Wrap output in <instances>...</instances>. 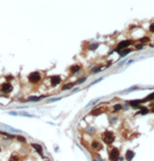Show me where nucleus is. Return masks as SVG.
<instances>
[{
	"mask_svg": "<svg viewBox=\"0 0 154 161\" xmlns=\"http://www.w3.org/2000/svg\"><path fill=\"white\" fill-rule=\"evenodd\" d=\"M102 140H104V142L107 143V144H112V143L114 142V140H115L114 134L110 131H106L104 133V135H102Z\"/></svg>",
	"mask_w": 154,
	"mask_h": 161,
	"instance_id": "f257e3e1",
	"label": "nucleus"
},
{
	"mask_svg": "<svg viewBox=\"0 0 154 161\" xmlns=\"http://www.w3.org/2000/svg\"><path fill=\"white\" fill-rule=\"evenodd\" d=\"M132 43H133V41L131 40V39H126V40H123L120 41V42L117 44L116 48H115V52H118V51H121V50H124V48H128L129 46H130Z\"/></svg>",
	"mask_w": 154,
	"mask_h": 161,
	"instance_id": "f03ea898",
	"label": "nucleus"
},
{
	"mask_svg": "<svg viewBox=\"0 0 154 161\" xmlns=\"http://www.w3.org/2000/svg\"><path fill=\"white\" fill-rule=\"evenodd\" d=\"M28 79L31 83H38L41 80V75L39 72H32L31 74L29 75Z\"/></svg>",
	"mask_w": 154,
	"mask_h": 161,
	"instance_id": "7ed1b4c3",
	"label": "nucleus"
},
{
	"mask_svg": "<svg viewBox=\"0 0 154 161\" xmlns=\"http://www.w3.org/2000/svg\"><path fill=\"white\" fill-rule=\"evenodd\" d=\"M109 158H110V160L111 161H118V159H119V151H118V148H116V147L112 148L111 152H110V154H109Z\"/></svg>",
	"mask_w": 154,
	"mask_h": 161,
	"instance_id": "20e7f679",
	"label": "nucleus"
},
{
	"mask_svg": "<svg viewBox=\"0 0 154 161\" xmlns=\"http://www.w3.org/2000/svg\"><path fill=\"white\" fill-rule=\"evenodd\" d=\"M0 90H1L2 93H10L13 90V86L10 82H5V83H2L0 85Z\"/></svg>",
	"mask_w": 154,
	"mask_h": 161,
	"instance_id": "39448f33",
	"label": "nucleus"
},
{
	"mask_svg": "<svg viewBox=\"0 0 154 161\" xmlns=\"http://www.w3.org/2000/svg\"><path fill=\"white\" fill-rule=\"evenodd\" d=\"M50 79H51V84H52V86H56V85H58L60 83V81H61V77L58 76V75L52 76Z\"/></svg>",
	"mask_w": 154,
	"mask_h": 161,
	"instance_id": "423d86ee",
	"label": "nucleus"
},
{
	"mask_svg": "<svg viewBox=\"0 0 154 161\" xmlns=\"http://www.w3.org/2000/svg\"><path fill=\"white\" fill-rule=\"evenodd\" d=\"M70 72L72 73V74H75V73H77V72H79L80 71V65L79 64H73V65H71L70 66Z\"/></svg>",
	"mask_w": 154,
	"mask_h": 161,
	"instance_id": "0eeeda50",
	"label": "nucleus"
},
{
	"mask_svg": "<svg viewBox=\"0 0 154 161\" xmlns=\"http://www.w3.org/2000/svg\"><path fill=\"white\" fill-rule=\"evenodd\" d=\"M128 103L133 107H139V104L144 103V102H143V100H131V101H129Z\"/></svg>",
	"mask_w": 154,
	"mask_h": 161,
	"instance_id": "6e6552de",
	"label": "nucleus"
},
{
	"mask_svg": "<svg viewBox=\"0 0 154 161\" xmlns=\"http://www.w3.org/2000/svg\"><path fill=\"white\" fill-rule=\"evenodd\" d=\"M132 52V50L131 48H124V50H121V51H118V53L119 54V56L120 57H124V56H127V55H129Z\"/></svg>",
	"mask_w": 154,
	"mask_h": 161,
	"instance_id": "1a4fd4ad",
	"label": "nucleus"
},
{
	"mask_svg": "<svg viewBox=\"0 0 154 161\" xmlns=\"http://www.w3.org/2000/svg\"><path fill=\"white\" fill-rule=\"evenodd\" d=\"M133 158H134V152H132V151H128V152L126 153V159L128 161H131Z\"/></svg>",
	"mask_w": 154,
	"mask_h": 161,
	"instance_id": "9d476101",
	"label": "nucleus"
},
{
	"mask_svg": "<svg viewBox=\"0 0 154 161\" xmlns=\"http://www.w3.org/2000/svg\"><path fill=\"white\" fill-rule=\"evenodd\" d=\"M32 146H33V147L35 148V150L37 151V152H38L39 154H42V147H41V146L39 145V144H36V143H33V144H32Z\"/></svg>",
	"mask_w": 154,
	"mask_h": 161,
	"instance_id": "9b49d317",
	"label": "nucleus"
},
{
	"mask_svg": "<svg viewBox=\"0 0 154 161\" xmlns=\"http://www.w3.org/2000/svg\"><path fill=\"white\" fill-rule=\"evenodd\" d=\"M92 147L94 148V150H100L101 148V146H100V144L97 141H93L92 142Z\"/></svg>",
	"mask_w": 154,
	"mask_h": 161,
	"instance_id": "f8f14e48",
	"label": "nucleus"
},
{
	"mask_svg": "<svg viewBox=\"0 0 154 161\" xmlns=\"http://www.w3.org/2000/svg\"><path fill=\"white\" fill-rule=\"evenodd\" d=\"M148 113H149V109L147 107H140V111L138 112V114H140V115H146Z\"/></svg>",
	"mask_w": 154,
	"mask_h": 161,
	"instance_id": "ddd939ff",
	"label": "nucleus"
},
{
	"mask_svg": "<svg viewBox=\"0 0 154 161\" xmlns=\"http://www.w3.org/2000/svg\"><path fill=\"white\" fill-rule=\"evenodd\" d=\"M98 46H99L98 43H92V44H90V46H89V50L90 51H95Z\"/></svg>",
	"mask_w": 154,
	"mask_h": 161,
	"instance_id": "4468645a",
	"label": "nucleus"
},
{
	"mask_svg": "<svg viewBox=\"0 0 154 161\" xmlns=\"http://www.w3.org/2000/svg\"><path fill=\"white\" fill-rule=\"evenodd\" d=\"M151 100H154V93L150 94L146 99H143V102H145V101H151Z\"/></svg>",
	"mask_w": 154,
	"mask_h": 161,
	"instance_id": "2eb2a0df",
	"label": "nucleus"
},
{
	"mask_svg": "<svg viewBox=\"0 0 154 161\" xmlns=\"http://www.w3.org/2000/svg\"><path fill=\"white\" fill-rule=\"evenodd\" d=\"M74 85V83H69V84H65L62 86V91H67V90H70L71 87Z\"/></svg>",
	"mask_w": 154,
	"mask_h": 161,
	"instance_id": "dca6fc26",
	"label": "nucleus"
},
{
	"mask_svg": "<svg viewBox=\"0 0 154 161\" xmlns=\"http://www.w3.org/2000/svg\"><path fill=\"white\" fill-rule=\"evenodd\" d=\"M121 104H116L115 106H114V112H116V111H120L121 109Z\"/></svg>",
	"mask_w": 154,
	"mask_h": 161,
	"instance_id": "f3484780",
	"label": "nucleus"
},
{
	"mask_svg": "<svg viewBox=\"0 0 154 161\" xmlns=\"http://www.w3.org/2000/svg\"><path fill=\"white\" fill-rule=\"evenodd\" d=\"M85 80H87V78H85V77H82V78H80L79 80H77V81H76V83H77V84H79V83H82V82H84Z\"/></svg>",
	"mask_w": 154,
	"mask_h": 161,
	"instance_id": "a211bd4d",
	"label": "nucleus"
},
{
	"mask_svg": "<svg viewBox=\"0 0 154 161\" xmlns=\"http://www.w3.org/2000/svg\"><path fill=\"white\" fill-rule=\"evenodd\" d=\"M102 69V66H98V67H96V69H94L93 70V74H96V73H99L100 72V70Z\"/></svg>",
	"mask_w": 154,
	"mask_h": 161,
	"instance_id": "6ab92c4d",
	"label": "nucleus"
},
{
	"mask_svg": "<svg viewBox=\"0 0 154 161\" xmlns=\"http://www.w3.org/2000/svg\"><path fill=\"white\" fill-rule=\"evenodd\" d=\"M17 139H18L19 141H21V142H24V141H25V139H24V137H22V136H17Z\"/></svg>",
	"mask_w": 154,
	"mask_h": 161,
	"instance_id": "aec40b11",
	"label": "nucleus"
},
{
	"mask_svg": "<svg viewBox=\"0 0 154 161\" xmlns=\"http://www.w3.org/2000/svg\"><path fill=\"white\" fill-rule=\"evenodd\" d=\"M135 48H136V50H141V48H144V45L139 43V44H137V45L135 46Z\"/></svg>",
	"mask_w": 154,
	"mask_h": 161,
	"instance_id": "412c9836",
	"label": "nucleus"
},
{
	"mask_svg": "<svg viewBox=\"0 0 154 161\" xmlns=\"http://www.w3.org/2000/svg\"><path fill=\"white\" fill-rule=\"evenodd\" d=\"M140 41H141V42H148V41H149V38L146 36L145 38H141V39H140Z\"/></svg>",
	"mask_w": 154,
	"mask_h": 161,
	"instance_id": "4be33fe9",
	"label": "nucleus"
},
{
	"mask_svg": "<svg viewBox=\"0 0 154 161\" xmlns=\"http://www.w3.org/2000/svg\"><path fill=\"white\" fill-rule=\"evenodd\" d=\"M149 31H150L151 33H154V24H151L150 28H149Z\"/></svg>",
	"mask_w": 154,
	"mask_h": 161,
	"instance_id": "5701e85b",
	"label": "nucleus"
},
{
	"mask_svg": "<svg viewBox=\"0 0 154 161\" xmlns=\"http://www.w3.org/2000/svg\"><path fill=\"white\" fill-rule=\"evenodd\" d=\"M40 98H37V97H32V98H30L29 100H31V101H34V100H39Z\"/></svg>",
	"mask_w": 154,
	"mask_h": 161,
	"instance_id": "b1692460",
	"label": "nucleus"
},
{
	"mask_svg": "<svg viewBox=\"0 0 154 161\" xmlns=\"http://www.w3.org/2000/svg\"><path fill=\"white\" fill-rule=\"evenodd\" d=\"M10 80H13V76H8L6 77V81H10Z\"/></svg>",
	"mask_w": 154,
	"mask_h": 161,
	"instance_id": "393cba45",
	"label": "nucleus"
},
{
	"mask_svg": "<svg viewBox=\"0 0 154 161\" xmlns=\"http://www.w3.org/2000/svg\"><path fill=\"white\" fill-rule=\"evenodd\" d=\"M151 106H152V109H151V112H152V113H154V103L151 104Z\"/></svg>",
	"mask_w": 154,
	"mask_h": 161,
	"instance_id": "a878e982",
	"label": "nucleus"
},
{
	"mask_svg": "<svg viewBox=\"0 0 154 161\" xmlns=\"http://www.w3.org/2000/svg\"><path fill=\"white\" fill-rule=\"evenodd\" d=\"M153 46H154V45H153Z\"/></svg>",
	"mask_w": 154,
	"mask_h": 161,
	"instance_id": "bb28decb",
	"label": "nucleus"
}]
</instances>
